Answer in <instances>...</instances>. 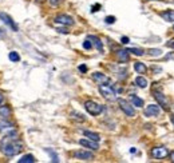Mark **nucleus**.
I'll list each match as a JSON object with an SVG mask.
<instances>
[{
	"mask_svg": "<svg viewBox=\"0 0 174 163\" xmlns=\"http://www.w3.org/2000/svg\"><path fill=\"white\" fill-rule=\"evenodd\" d=\"M120 42H122L123 44H127V43L130 42V40H129V38H127V36H123V38L120 39Z\"/></svg>",
	"mask_w": 174,
	"mask_h": 163,
	"instance_id": "nucleus-32",
	"label": "nucleus"
},
{
	"mask_svg": "<svg viewBox=\"0 0 174 163\" xmlns=\"http://www.w3.org/2000/svg\"><path fill=\"white\" fill-rule=\"evenodd\" d=\"M151 2H154V0H151Z\"/></svg>",
	"mask_w": 174,
	"mask_h": 163,
	"instance_id": "nucleus-40",
	"label": "nucleus"
},
{
	"mask_svg": "<svg viewBox=\"0 0 174 163\" xmlns=\"http://www.w3.org/2000/svg\"><path fill=\"white\" fill-rule=\"evenodd\" d=\"M99 92L106 100H115L117 99V92H115V90H114V87L111 86L110 82L99 84Z\"/></svg>",
	"mask_w": 174,
	"mask_h": 163,
	"instance_id": "nucleus-2",
	"label": "nucleus"
},
{
	"mask_svg": "<svg viewBox=\"0 0 174 163\" xmlns=\"http://www.w3.org/2000/svg\"><path fill=\"white\" fill-rule=\"evenodd\" d=\"M91 47H92V43L90 42L89 39L83 42V48H85V50H90V48H91Z\"/></svg>",
	"mask_w": 174,
	"mask_h": 163,
	"instance_id": "nucleus-26",
	"label": "nucleus"
},
{
	"mask_svg": "<svg viewBox=\"0 0 174 163\" xmlns=\"http://www.w3.org/2000/svg\"><path fill=\"white\" fill-rule=\"evenodd\" d=\"M161 114L159 104H149L145 110V116L147 118H157Z\"/></svg>",
	"mask_w": 174,
	"mask_h": 163,
	"instance_id": "nucleus-6",
	"label": "nucleus"
},
{
	"mask_svg": "<svg viewBox=\"0 0 174 163\" xmlns=\"http://www.w3.org/2000/svg\"><path fill=\"white\" fill-rule=\"evenodd\" d=\"M0 19H3V22L4 23H7V24H8L9 27H11V28L13 29V31H18V26L15 24V23L12 22V19L9 18L8 15H7V13H3V12H0Z\"/></svg>",
	"mask_w": 174,
	"mask_h": 163,
	"instance_id": "nucleus-13",
	"label": "nucleus"
},
{
	"mask_svg": "<svg viewBox=\"0 0 174 163\" xmlns=\"http://www.w3.org/2000/svg\"><path fill=\"white\" fill-rule=\"evenodd\" d=\"M38 2H42V0H38Z\"/></svg>",
	"mask_w": 174,
	"mask_h": 163,
	"instance_id": "nucleus-39",
	"label": "nucleus"
},
{
	"mask_svg": "<svg viewBox=\"0 0 174 163\" xmlns=\"http://www.w3.org/2000/svg\"><path fill=\"white\" fill-rule=\"evenodd\" d=\"M48 2H50V4L51 5H58L60 3V0H48Z\"/></svg>",
	"mask_w": 174,
	"mask_h": 163,
	"instance_id": "nucleus-31",
	"label": "nucleus"
},
{
	"mask_svg": "<svg viewBox=\"0 0 174 163\" xmlns=\"http://www.w3.org/2000/svg\"><path fill=\"white\" fill-rule=\"evenodd\" d=\"M166 47H170V48H174V39L169 40V42H166Z\"/></svg>",
	"mask_w": 174,
	"mask_h": 163,
	"instance_id": "nucleus-29",
	"label": "nucleus"
},
{
	"mask_svg": "<svg viewBox=\"0 0 174 163\" xmlns=\"http://www.w3.org/2000/svg\"><path fill=\"white\" fill-rule=\"evenodd\" d=\"M134 70L137 74H146L147 72V67L142 62H135L134 63Z\"/></svg>",
	"mask_w": 174,
	"mask_h": 163,
	"instance_id": "nucleus-15",
	"label": "nucleus"
},
{
	"mask_svg": "<svg viewBox=\"0 0 174 163\" xmlns=\"http://www.w3.org/2000/svg\"><path fill=\"white\" fill-rule=\"evenodd\" d=\"M58 32H62V33H68L66 28H58Z\"/></svg>",
	"mask_w": 174,
	"mask_h": 163,
	"instance_id": "nucleus-33",
	"label": "nucleus"
},
{
	"mask_svg": "<svg viewBox=\"0 0 174 163\" xmlns=\"http://www.w3.org/2000/svg\"><path fill=\"white\" fill-rule=\"evenodd\" d=\"M154 98H155L157 99V103L159 104L161 107L163 108V110H169L170 108V104H169V100H167V98L165 96V95H163L162 92H161V91H157L155 94H154Z\"/></svg>",
	"mask_w": 174,
	"mask_h": 163,
	"instance_id": "nucleus-7",
	"label": "nucleus"
},
{
	"mask_svg": "<svg viewBox=\"0 0 174 163\" xmlns=\"http://www.w3.org/2000/svg\"><path fill=\"white\" fill-rule=\"evenodd\" d=\"M55 22L59 23L62 26H72L74 24V19L68 15H64V13H60L55 18Z\"/></svg>",
	"mask_w": 174,
	"mask_h": 163,
	"instance_id": "nucleus-8",
	"label": "nucleus"
},
{
	"mask_svg": "<svg viewBox=\"0 0 174 163\" xmlns=\"http://www.w3.org/2000/svg\"><path fill=\"white\" fill-rule=\"evenodd\" d=\"M3 100V96H2V95H0V102H2Z\"/></svg>",
	"mask_w": 174,
	"mask_h": 163,
	"instance_id": "nucleus-38",
	"label": "nucleus"
},
{
	"mask_svg": "<svg viewBox=\"0 0 174 163\" xmlns=\"http://www.w3.org/2000/svg\"><path fill=\"white\" fill-rule=\"evenodd\" d=\"M9 127H11V124L7 123V122H2V123H0V130H2V128H9Z\"/></svg>",
	"mask_w": 174,
	"mask_h": 163,
	"instance_id": "nucleus-28",
	"label": "nucleus"
},
{
	"mask_svg": "<svg viewBox=\"0 0 174 163\" xmlns=\"http://www.w3.org/2000/svg\"><path fill=\"white\" fill-rule=\"evenodd\" d=\"M173 28H174V27H173Z\"/></svg>",
	"mask_w": 174,
	"mask_h": 163,
	"instance_id": "nucleus-41",
	"label": "nucleus"
},
{
	"mask_svg": "<svg viewBox=\"0 0 174 163\" xmlns=\"http://www.w3.org/2000/svg\"><path fill=\"white\" fill-rule=\"evenodd\" d=\"M147 54L149 55H151V56H159L161 55V50H158V48H151V50H149L147 51Z\"/></svg>",
	"mask_w": 174,
	"mask_h": 163,
	"instance_id": "nucleus-24",
	"label": "nucleus"
},
{
	"mask_svg": "<svg viewBox=\"0 0 174 163\" xmlns=\"http://www.w3.org/2000/svg\"><path fill=\"white\" fill-rule=\"evenodd\" d=\"M79 71L80 72H87V67L85 64H82V66H79Z\"/></svg>",
	"mask_w": 174,
	"mask_h": 163,
	"instance_id": "nucleus-30",
	"label": "nucleus"
},
{
	"mask_svg": "<svg viewBox=\"0 0 174 163\" xmlns=\"http://www.w3.org/2000/svg\"><path fill=\"white\" fill-rule=\"evenodd\" d=\"M19 163H35V157L31 154L24 155L22 159H19Z\"/></svg>",
	"mask_w": 174,
	"mask_h": 163,
	"instance_id": "nucleus-21",
	"label": "nucleus"
},
{
	"mask_svg": "<svg viewBox=\"0 0 174 163\" xmlns=\"http://www.w3.org/2000/svg\"><path fill=\"white\" fill-rule=\"evenodd\" d=\"M150 154H151V157L154 159H163V158H166L167 155H169V150H167L166 147H163V146H159V147L151 148Z\"/></svg>",
	"mask_w": 174,
	"mask_h": 163,
	"instance_id": "nucleus-5",
	"label": "nucleus"
},
{
	"mask_svg": "<svg viewBox=\"0 0 174 163\" xmlns=\"http://www.w3.org/2000/svg\"><path fill=\"white\" fill-rule=\"evenodd\" d=\"M105 22L107 24H113V23H115V18H114V16H107L105 19Z\"/></svg>",
	"mask_w": 174,
	"mask_h": 163,
	"instance_id": "nucleus-27",
	"label": "nucleus"
},
{
	"mask_svg": "<svg viewBox=\"0 0 174 163\" xmlns=\"http://www.w3.org/2000/svg\"><path fill=\"white\" fill-rule=\"evenodd\" d=\"M11 115V108L8 106H0V118H7Z\"/></svg>",
	"mask_w": 174,
	"mask_h": 163,
	"instance_id": "nucleus-20",
	"label": "nucleus"
},
{
	"mask_svg": "<svg viewBox=\"0 0 174 163\" xmlns=\"http://www.w3.org/2000/svg\"><path fill=\"white\" fill-rule=\"evenodd\" d=\"M170 159H172V162H174V151L170 152Z\"/></svg>",
	"mask_w": 174,
	"mask_h": 163,
	"instance_id": "nucleus-35",
	"label": "nucleus"
},
{
	"mask_svg": "<svg viewBox=\"0 0 174 163\" xmlns=\"http://www.w3.org/2000/svg\"><path fill=\"white\" fill-rule=\"evenodd\" d=\"M99 7H100L99 4H96V5H94V7H92V9H91V11H92V12H96V11H98V8H99Z\"/></svg>",
	"mask_w": 174,
	"mask_h": 163,
	"instance_id": "nucleus-34",
	"label": "nucleus"
},
{
	"mask_svg": "<svg viewBox=\"0 0 174 163\" xmlns=\"http://www.w3.org/2000/svg\"><path fill=\"white\" fill-rule=\"evenodd\" d=\"M117 57H118L120 62H127V60H129V51L127 50L117 51Z\"/></svg>",
	"mask_w": 174,
	"mask_h": 163,
	"instance_id": "nucleus-17",
	"label": "nucleus"
},
{
	"mask_svg": "<svg viewBox=\"0 0 174 163\" xmlns=\"http://www.w3.org/2000/svg\"><path fill=\"white\" fill-rule=\"evenodd\" d=\"M83 134H85V137L86 138H89V139H91V140H95V142H99L100 140V137H99V134H96V132H92V131H83Z\"/></svg>",
	"mask_w": 174,
	"mask_h": 163,
	"instance_id": "nucleus-18",
	"label": "nucleus"
},
{
	"mask_svg": "<svg viewBox=\"0 0 174 163\" xmlns=\"http://www.w3.org/2000/svg\"><path fill=\"white\" fill-rule=\"evenodd\" d=\"M135 84L138 86L139 88H146L147 87V80H146V78H143V76H137L135 78Z\"/></svg>",
	"mask_w": 174,
	"mask_h": 163,
	"instance_id": "nucleus-19",
	"label": "nucleus"
},
{
	"mask_svg": "<svg viewBox=\"0 0 174 163\" xmlns=\"http://www.w3.org/2000/svg\"><path fill=\"white\" fill-rule=\"evenodd\" d=\"M85 108L87 110V113L90 115H92V116H96V115L102 114V111H103V106H100V104H98L96 102H92V100H87L85 103Z\"/></svg>",
	"mask_w": 174,
	"mask_h": 163,
	"instance_id": "nucleus-3",
	"label": "nucleus"
},
{
	"mask_svg": "<svg viewBox=\"0 0 174 163\" xmlns=\"http://www.w3.org/2000/svg\"><path fill=\"white\" fill-rule=\"evenodd\" d=\"M74 157H75L76 159H80V161H92V159H94L92 152L85 151V150L75 151V152H74Z\"/></svg>",
	"mask_w": 174,
	"mask_h": 163,
	"instance_id": "nucleus-9",
	"label": "nucleus"
},
{
	"mask_svg": "<svg viewBox=\"0 0 174 163\" xmlns=\"http://www.w3.org/2000/svg\"><path fill=\"white\" fill-rule=\"evenodd\" d=\"M165 57H166V59H173V57H174V54H173V55H166Z\"/></svg>",
	"mask_w": 174,
	"mask_h": 163,
	"instance_id": "nucleus-36",
	"label": "nucleus"
},
{
	"mask_svg": "<svg viewBox=\"0 0 174 163\" xmlns=\"http://www.w3.org/2000/svg\"><path fill=\"white\" fill-rule=\"evenodd\" d=\"M72 115H74V119H76V120H79V122H85V116H83L82 114L72 113Z\"/></svg>",
	"mask_w": 174,
	"mask_h": 163,
	"instance_id": "nucleus-25",
	"label": "nucleus"
},
{
	"mask_svg": "<svg viewBox=\"0 0 174 163\" xmlns=\"http://www.w3.org/2000/svg\"><path fill=\"white\" fill-rule=\"evenodd\" d=\"M127 51H129V52H131V54H134V55H137V56H142L143 54H145L141 48H130V50H127Z\"/></svg>",
	"mask_w": 174,
	"mask_h": 163,
	"instance_id": "nucleus-23",
	"label": "nucleus"
},
{
	"mask_svg": "<svg viewBox=\"0 0 174 163\" xmlns=\"http://www.w3.org/2000/svg\"><path fill=\"white\" fill-rule=\"evenodd\" d=\"M92 79L96 80V82H99V84H100V83H107V82H110L109 78L105 76L103 74H100V72H94V74H92Z\"/></svg>",
	"mask_w": 174,
	"mask_h": 163,
	"instance_id": "nucleus-16",
	"label": "nucleus"
},
{
	"mask_svg": "<svg viewBox=\"0 0 174 163\" xmlns=\"http://www.w3.org/2000/svg\"><path fill=\"white\" fill-rule=\"evenodd\" d=\"M161 18L167 23H174V9H167V11L161 12Z\"/></svg>",
	"mask_w": 174,
	"mask_h": 163,
	"instance_id": "nucleus-11",
	"label": "nucleus"
},
{
	"mask_svg": "<svg viewBox=\"0 0 174 163\" xmlns=\"http://www.w3.org/2000/svg\"><path fill=\"white\" fill-rule=\"evenodd\" d=\"M9 60L11 62H19L20 60V56H19V54L18 52H15V51H12V52H9Z\"/></svg>",
	"mask_w": 174,
	"mask_h": 163,
	"instance_id": "nucleus-22",
	"label": "nucleus"
},
{
	"mask_svg": "<svg viewBox=\"0 0 174 163\" xmlns=\"http://www.w3.org/2000/svg\"><path fill=\"white\" fill-rule=\"evenodd\" d=\"M23 150V144L18 140V134L12 131L11 134L5 135V138L2 140V151L7 157H15Z\"/></svg>",
	"mask_w": 174,
	"mask_h": 163,
	"instance_id": "nucleus-1",
	"label": "nucleus"
},
{
	"mask_svg": "<svg viewBox=\"0 0 174 163\" xmlns=\"http://www.w3.org/2000/svg\"><path fill=\"white\" fill-rule=\"evenodd\" d=\"M170 119H172V122H173V124H174V115H172V116H170Z\"/></svg>",
	"mask_w": 174,
	"mask_h": 163,
	"instance_id": "nucleus-37",
	"label": "nucleus"
},
{
	"mask_svg": "<svg viewBox=\"0 0 174 163\" xmlns=\"http://www.w3.org/2000/svg\"><path fill=\"white\" fill-rule=\"evenodd\" d=\"M118 103H119L120 110H122L123 113H125L126 116H130V118L135 116V110H134L133 104H130L129 102L125 100V99H119V100H118Z\"/></svg>",
	"mask_w": 174,
	"mask_h": 163,
	"instance_id": "nucleus-4",
	"label": "nucleus"
},
{
	"mask_svg": "<svg viewBox=\"0 0 174 163\" xmlns=\"http://www.w3.org/2000/svg\"><path fill=\"white\" fill-rule=\"evenodd\" d=\"M130 102H131L133 106L135 107H143V104H145V102H143V99H141L139 96H137V95H130Z\"/></svg>",
	"mask_w": 174,
	"mask_h": 163,
	"instance_id": "nucleus-14",
	"label": "nucleus"
},
{
	"mask_svg": "<svg viewBox=\"0 0 174 163\" xmlns=\"http://www.w3.org/2000/svg\"><path fill=\"white\" fill-rule=\"evenodd\" d=\"M89 40L92 43V46H95V48L99 51V52H103V44L100 42V39L98 36H94V35H90L89 36Z\"/></svg>",
	"mask_w": 174,
	"mask_h": 163,
	"instance_id": "nucleus-12",
	"label": "nucleus"
},
{
	"mask_svg": "<svg viewBox=\"0 0 174 163\" xmlns=\"http://www.w3.org/2000/svg\"><path fill=\"white\" fill-rule=\"evenodd\" d=\"M79 144L80 146H83V147H86V148H90V150H98L99 148V144H98V142H95V140H91V139H80L79 140Z\"/></svg>",
	"mask_w": 174,
	"mask_h": 163,
	"instance_id": "nucleus-10",
	"label": "nucleus"
}]
</instances>
